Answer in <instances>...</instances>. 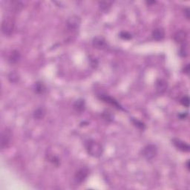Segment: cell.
<instances>
[{
    "instance_id": "4fadbf2b",
    "label": "cell",
    "mask_w": 190,
    "mask_h": 190,
    "mask_svg": "<svg viewBox=\"0 0 190 190\" xmlns=\"http://www.w3.org/2000/svg\"><path fill=\"white\" fill-rule=\"evenodd\" d=\"M20 58H21V55H20L19 51L17 50H13L10 54L8 61L11 64H16L19 61Z\"/></svg>"
},
{
    "instance_id": "4316f807",
    "label": "cell",
    "mask_w": 190,
    "mask_h": 190,
    "mask_svg": "<svg viewBox=\"0 0 190 190\" xmlns=\"http://www.w3.org/2000/svg\"><path fill=\"white\" fill-rule=\"evenodd\" d=\"M190 71V66H189V64H187L186 65H185L184 68V72L185 74H189Z\"/></svg>"
},
{
    "instance_id": "6da1fadb",
    "label": "cell",
    "mask_w": 190,
    "mask_h": 190,
    "mask_svg": "<svg viewBox=\"0 0 190 190\" xmlns=\"http://www.w3.org/2000/svg\"><path fill=\"white\" fill-rule=\"evenodd\" d=\"M85 147L88 154L94 157H100L103 153V147L95 140H88L85 143Z\"/></svg>"
},
{
    "instance_id": "52a82bcc",
    "label": "cell",
    "mask_w": 190,
    "mask_h": 190,
    "mask_svg": "<svg viewBox=\"0 0 190 190\" xmlns=\"http://www.w3.org/2000/svg\"><path fill=\"white\" fill-rule=\"evenodd\" d=\"M171 142H172V143L174 144V146L177 148L178 150L184 152H189V146L186 142H184L178 138H174L171 140Z\"/></svg>"
},
{
    "instance_id": "2e32d148",
    "label": "cell",
    "mask_w": 190,
    "mask_h": 190,
    "mask_svg": "<svg viewBox=\"0 0 190 190\" xmlns=\"http://www.w3.org/2000/svg\"><path fill=\"white\" fill-rule=\"evenodd\" d=\"M45 115V111L43 108H38L33 112V117L36 120H42L44 118Z\"/></svg>"
},
{
    "instance_id": "ba28073f",
    "label": "cell",
    "mask_w": 190,
    "mask_h": 190,
    "mask_svg": "<svg viewBox=\"0 0 190 190\" xmlns=\"http://www.w3.org/2000/svg\"><path fill=\"white\" fill-rule=\"evenodd\" d=\"M92 45H93V46L95 48L100 50L104 49L107 46V43L105 38L102 37L101 36H96V37L94 38L93 40H92Z\"/></svg>"
},
{
    "instance_id": "ac0fdd59",
    "label": "cell",
    "mask_w": 190,
    "mask_h": 190,
    "mask_svg": "<svg viewBox=\"0 0 190 190\" xmlns=\"http://www.w3.org/2000/svg\"><path fill=\"white\" fill-rule=\"evenodd\" d=\"M113 4V2L112 1H102L99 2V7L102 11H106L109 10V8L112 7V5Z\"/></svg>"
},
{
    "instance_id": "e0dca14e",
    "label": "cell",
    "mask_w": 190,
    "mask_h": 190,
    "mask_svg": "<svg viewBox=\"0 0 190 190\" xmlns=\"http://www.w3.org/2000/svg\"><path fill=\"white\" fill-rule=\"evenodd\" d=\"M19 74L18 72L15 71H11V73L8 74V80H9L10 82H12V83H16V82H17L19 80Z\"/></svg>"
},
{
    "instance_id": "f1b7e54d",
    "label": "cell",
    "mask_w": 190,
    "mask_h": 190,
    "mask_svg": "<svg viewBox=\"0 0 190 190\" xmlns=\"http://www.w3.org/2000/svg\"><path fill=\"white\" fill-rule=\"evenodd\" d=\"M186 167H187L188 170H189V161H188L187 162H186Z\"/></svg>"
},
{
    "instance_id": "7c38bea8",
    "label": "cell",
    "mask_w": 190,
    "mask_h": 190,
    "mask_svg": "<svg viewBox=\"0 0 190 190\" xmlns=\"http://www.w3.org/2000/svg\"><path fill=\"white\" fill-rule=\"evenodd\" d=\"M165 36V31L163 28H157L152 32V37L156 41H161Z\"/></svg>"
},
{
    "instance_id": "484cf974",
    "label": "cell",
    "mask_w": 190,
    "mask_h": 190,
    "mask_svg": "<svg viewBox=\"0 0 190 190\" xmlns=\"http://www.w3.org/2000/svg\"><path fill=\"white\" fill-rule=\"evenodd\" d=\"M97 61L96 59H92L91 60V65H92V66H93L94 68H96V67L97 66Z\"/></svg>"
},
{
    "instance_id": "3957f363",
    "label": "cell",
    "mask_w": 190,
    "mask_h": 190,
    "mask_svg": "<svg viewBox=\"0 0 190 190\" xmlns=\"http://www.w3.org/2000/svg\"><path fill=\"white\" fill-rule=\"evenodd\" d=\"M157 154V148L154 144H149L143 148L142 151V154L148 161H151L156 157Z\"/></svg>"
},
{
    "instance_id": "5b68a950",
    "label": "cell",
    "mask_w": 190,
    "mask_h": 190,
    "mask_svg": "<svg viewBox=\"0 0 190 190\" xmlns=\"http://www.w3.org/2000/svg\"><path fill=\"white\" fill-rule=\"evenodd\" d=\"M12 134L8 129H5L1 133V149H5L9 147L11 143Z\"/></svg>"
},
{
    "instance_id": "7402d4cb",
    "label": "cell",
    "mask_w": 190,
    "mask_h": 190,
    "mask_svg": "<svg viewBox=\"0 0 190 190\" xmlns=\"http://www.w3.org/2000/svg\"><path fill=\"white\" fill-rule=\"evenodd\" d=\"M120 37L121 39H123V40H131V39H132V34H130V33H129V32L122 31L120 33Z\"/></svg>"
},
{
    "instance_id": "9a60e30c",
    "label": "cell",
    "mask_w": 190,
    "mask_h": 190,
    "mask_svg": "<svg viewBox=\"0 0 190 190\" xmlns=\"http://www.w3.org/2000/svg\"><path fill=\"white\" fill-rule=\"evenodd\" d=\"M46 90V88L44 85V84L41 82H37L34 85V91L38 95H43Z\"/></svg>"
},
{
    "instance_id": "44dd1931",
    "label": "cell",
    "mask_w": 190,
    "mask_h": 190,
    "mask_svg": "<svg viewBox=\"0 0 190 190\" xmlns=\"http://www.w3.org/2000/svg\"><path fill=\"white\" fill-rule=\"evenodd\" d=\"M102 117H103L104 120L108 121V122L113 120V116H112V113H111L110 112H109V111H105V112L102 113Z\"/></svg>"
},
{
    "instance_id": "9c48e42d",
    "label": "cell",
    "mask_w": 190,
    "mask_h": 190,
    "mask_svg": "<svg viewBox=\"0 0 190 190\" xmlns=\"http://www.w3.org/2000/svg\"><path fill=\"white\" fill-rule=\"evenodd\" d=\"M174 40L178 43H181V44H184L186 43V38H187V33L185 31H178L176 32L174 34Z\"/></svg>"
},
{
    "instance_id": "603a6c76",
    "label": "cell",
    "mask_w": 190,
    "mask_h": 190,
    "mask_svg": "<svg viewBox=\"0 0 190 190\" xmlns=\"http://www.w3.org/2000/svg\"><path fill=\"white\" fill-rule=\"evenodd\" d=\"M181 103L185 107H189V98L188 96H184L181 98Z\"/></svg>"
},
{
    "instance_id": "83f0119b",
    "label": "cell",
    "mask_w": 190,
    "mask_h": 190,
    "mask_svg": "<svg viewBox=\"0 0 190 190\" xmlns=\"http://www.w3.org/2000/svg\"><path fill=\"white\" fill-rule=\"evenodd\" d=\"M178 117H180V118L181 119V120H183V119H185L186 117H187V113H182V114H180L179 115H178Z\"/></svg>"
},
{
    "instance_id": "277c9868",
    "label": "cell",
    "mask_w": 190,
    "mask_h": 190,
    "mask_svg": "<svg viewBox=\"0 0 190 190\" xmlns=\"http://www.w3.org/2000/svg\"><path fill=\"white\" fill-rule=\"evenodd\" d=\"M80 24H81V19L80 16L77 15H73V16L68 17L66 22V26L68 29L69 31H75L80 28Z\"/></svg>"
},
{
    "instance_id": "d6986e66",
    "label": "cell",
    "mask_w": 190,
    "mask_h": 190,
    "mask_svg": "<svg viewBox=\"0 0 190 190\" xmlns=\"http://www.w3.org/2000/svg\"><path fill=\"white\" fill-rule=\"evenodd\" d=\"M188 54H189V48H188V45L186 43L182 44L181 47V49H180L179 54L180 56L182 57H186L188 56Z\"/></svg>"
},
{
    "instance_id": "8992f818",
    "label": "cell",
    "mask_w": 190,
    "mask_h": 190,
    "mask_svg": "<svg viewBox=\"0 0 190 190\" xmlns=\"http://www.w3.org/2000/svg\"><path fill=\"white\" fill-rule=\"evenodd\" d=\"M89 172H90V171H89V169L87 167L81 168L75 174V181H77V183H79V184L84 182L89 175Z\"/></svg>"
},
{
    "instance_id": "8fae6325",
    "label": "cell",
    "mask_w": 190,
    "mask_h": 190,
    "mask_svg": "<svg viewBox=\"0 0 190 190\" xmlns=\"http://www.w3.org/2000/svg\"><path fill=\"white\" fill-rule=\"evenodd\" d=\"M100 100H103L105 102H107V103L110 104V105H113L114 107H115V108L118 109H123L122 106L120 105V104L117 102V101L116 100H114V98H112V97H109V96H107V95H101L100 97Z\"/></svg>"
},
{
    "instance_id": "7a4b0ae2",
    "label": "cell",
    "mask_w": 190,
    "mask_h": 190,
    "mask_svg": "<svg viewBox=\"0 0 190 190\" xmlns=\"http://www.w3.org/2000/svg\"><path fill=\"white\" fill-rule=\"evenodd\" d=\"M15 22L12 17L4 18L2 22V32L5 36H10L12 34Z\"/></svg>"
},
{
    "instance_id": "ffe728a7",
    "label": "cell",
    "mask_w": 190,
    "mask_h": 190,
    "mask_svg": "<svg viewBox=\"0 0 190 190\" xmlns=\"http://www.w3.org/2000/svg\"><path fill=\"white\" fill-rule=\"evenodd\" d=\"M132 122L133 123L134 125L135 126H137L138 129H142V130H143V129H145V124H144L143 122H141V121L137 120V119L132 118Z\"/></svg>"
},
{
    "instance_id": "5bb4252c",
    "label": "cell",
    "mask_w": 190,
    "mask_h": 190,
    "mask_svg": "<svg viewBox=\"0 0 190 190\" xmlns=\"http://www.w3.org/2000/svg\"><path fill=\"white\" fill-rule=\"evenodd\" d=\"M73 107L77 112L81 113V112H82L84 110H85V100H82V99H79V100H77L76 101L74 102V103Z\"/></svg>"
},
{
    "instance_id": "d4e9b609",
    "label": "cell",
    "mask_w": 190,
    "mask_h": 190,
    "mask_svg": "<svg viewBox=\"0 0 190 190\" xmlns=\"http://www.w3.org/2000/svg\"><path fill=\"white\" fill-rule=\"evenodd\" d=\"M189 8H186L184 9V15H185V16H186V19H189V17H190V12H189Z\"/></svg>"
},
{
    "instance_id": "30bf717a",
    "label": "cell",
    "mask_w": 190,
    "mask_h": 190,
    "mask_svg": "<svg viewBox=\"0 0 190 190\" xmlns=\"http://www.w3.org/2000/svg\"><path fill=\"white\" fill-rule=\"evenodd\" d=\"M156 91L158 94H164L168 88V83L163 79H158L155 83Z\"/></svg>"
},
{
    "instance_id": "cb8c5ba5",
    "label": "cell",
    "mask_w": 190,
    "mask_h": 190,
    "mask_svg": "<svg viewBox=\"0 0 190 190\" xmlns=\"http://www.w3.org/2000/svg\"><path fill=\"white\" fill-rule=\"evenodd\" d=\"M49 160L54 166H59V165H60V159L57 157H56V156H51L49 158Z\"/></svg>"
}]
</instances>
